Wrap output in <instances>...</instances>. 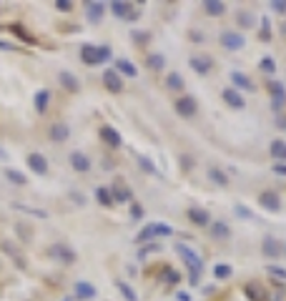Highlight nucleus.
Here are the masks:
<instances>
[{"mask_svg":"<svg viewBox=\"0 0 286 301\" xmlns=\"http://www.w3.org/2000/svg\"><path fill=\"white\" fill-rule=\"evenodd\" d=\"M269 153H271V158H274L276 163H286V141H281V138L271 141Z\"/></svg>","mask_w":286,"mask_h":301,"instance_id":"aec40b11","label":"nucleus"},{"mask_svg":"<svg viewBox=\"0 0 286 301\" xmlns=\"http://www.w3.org/2000/svg\"><path fill=\"white\" fill-rule=\"evenodd\" d=\"M8 30H13V33L20 38V41H23V43H30V46L35 43V38H33V35H30V33H28L23 25H18V23H10V25H8Z\"/></svg>","mask_w":286,"mask_h":301,"instance_id":"2f4dec72","label":"nucleus"},{"mask_svg":"<svg viewBox=\"0 0 286 301\" xmlns=\"http://www.w3.org/2000/svg\"><path fill=\"white\" fill-rule=\"evenodd\" d=\"M58 81H60V86H63L68 93H78V91H80V81L75 78L73 73H68V70H60V73H58Z\"/></svg>","mask_w":286,"mask_h":301,"instance_id":"a211bd4d","label":"nucleus"},{"mask_svg":"<svg viewBox=\"0 0 286 301\" xmlns=\"http://www.w3.org/2000/svg\"><path fill=\"white\" fill-rule=\"evenodd\" d=\"M236 23H238L241 28H246V30H249V28H254L256 20H254V15H251L249 10H238V13H236Z\"/></svg>","mask_w":286,"mask_h":301,"instance_id":"c9c22d12","label":"nucleus"},{"mask_svg":"<svg viewBox=\"0 0 286 301\" xmlns=\"http://www.w3.org/2000/svg\"><path fill=\"white\" fill-rule=\"evenodd\" d=\"M166 86H169L171 91H183V75H181L178 70H171L169 78H166Z\"/></svg>","mask_w":286,"mask_h":301,"instance_id":"473e14b6","label":"nucleus"},{"mask_svg":"<svg viewBox=\"0 0 286 301\" xmlns=\"http://www.w3.org/2000/svg\"><path fill=\"white\" fill-rule=\"evenodd\" d=\"M173 108H176V113L178 116H183V118H191L193 113H196V100L191 98V96H181V98H176V103H173Z\"/></svg>","mask_w":286,"mask_h":301,"instance_id":"9d476101","label":"nucleus"},{"mask_svg":"<svg viewBox=\"0 0 286 301\" xmlns=\"http://www.w3.org/2000/svg\"><path fill=\"white\" fill-rule=\"evenodd\" d=\"M161 281H163V284L176 286V284L181 281V274H178L176 269H163V271H161Z\"/></svg>","mask_w":286,"mask_h":301,"instance_id":"4c0bfd02","label":"nucleus"},{"mask_svg":"<svg viewBox=\"0 0 286 301\" xmlns=\"http://www.w3.org/2000/svg\"><path fill=\"white\" fill-rule=\"evenodd\" d=\"M236 213H238V216H241V218H251V211H249V208H246V206H241V203H238V206H236Z\"/></svg>","mask_w":286,"mask_h":301,"instance_id":"8fccbe9b","label":"nucleus"},{"mask_svg":"<svg viewBox=\"0 0 286 301\" xmlns=\"http://www.w3.org/2000/svg\"><path fill=\"white\" fill-rule=\"evenodd\" d=\"M63 301H73V296H65V299H63Z\"/></svg>","mask_w":286,"mask_h":301,"instance_id":"4d7b16f0","label":"nucleus"},{"mask_svg":"<svg viewBox=\"0 0 286 301\" xmlns=\"http://www.w3.org/2000/svg\"><path fill=\"white\" fill-rule=\"evenodd\" d=\"M176 251H178V253H181V258L186 261V266L191 269V274L201 276V271H203V261L193 253V249H188L186 244H176Z\"/></svg>","mask_w":286,"mask_h":301,"instance_id":"20e7f679","label":"nucleus"},{"mask_svg":"<svg viewBox=\"0 0 286 301\" xmlns=\"http://www.w3.org/2000/svg\"><path fill=\"white\" fill-rule=\"evenodd\" d=\"M0 50H18L13 43H8V41H0Z\"/></svg>","mask_w":286,"mask_h":301,"instance_id":"603ef678","label":"nucleus"},{"mask_svg":"<svg viewBox=\"0 0 286 301\" xmlns=\"http://www.w3.org/2000/svg\"><path fill=\"white\" fill-rule=\"evenodd\" d=\"M33 103H35V110H38V113H46V110H48V103H51V91H48V88H40V91L35 93Z\"/></svg>","mask_w":286,"mask_h":301,"instance_id":"a878e982","label":"nucleus"},{"mask_svg":"<svg viewBox=\"0 0 286 301\" xmlns=\"http://www.w3.org/2000/svg\"><path fill=\"white\" fill-rule=\"evenodd\" d=\"M281 33H284V35H286V23H284V25H281Z\"/></svg>","mask_w":286,"mask_h":301,"instance_id":"6e6d98bb","label":"nucleus"},{"mask_svg":"<svg viewBox=\"0 0 286 301\" xmlns=\"http://www.w3.org/2000/svg\"><path fill=\"white\" fill-rule=\"evenodd\" d=\"M146 65H148L153 73H161V70H166V58H163L161 53H148V55H146Z\"/></svg>","mask_w":286,"mask_h":301,"instance_id":"cd10ccee","label":"nucleus"},{"mask_svg":"<svg viewBox=\"0 0 286 301\" xmlns=\"http://www.w3.org/2000/svg\"><path fill=\"white\" fill-rule=\"evenodd\" d=\"M101 138H103L111 148H120V146H123V138H120V133H118L113 126H103V128H101Z\"/></svg>","mask_w":286,"mask_h":301,"instance_id":"f3484780","label":"nucleus"},{"mask_svg":"<svg viewBox=\"0 0 286 301\" xmlns=\"http://www.w3.org/2000/svg\"><path fill=\"white\" fill-rule=\"evenodd\" d=\"M281 249H284V246H281L276 239H271V236H266L264 244H261V253H264V256H271V258L281 256Z\"/></svg>","mask_w":286,"mask_h":301,"instance_id":"5701e85b","label":"nucleus"},{"mask_svg":"<svg viewBox=\"0 0 286 301\" xmlns=\"http://www.w3.org/2000/svg\"><path fill=\"white\" fill-rule=\"evenodd\" d=\"M48 136H51L53 143H65L68 136H70V128H68L65 123H53V126L48 128Z\"/></svg>","mask_w":286,"mask_h":301,"instance_id":"6ab92c4d","label":"nucleus"},{"mask_svg":"<svg viewBox=\"0 0 286 301\" xmlns=\"http://www.w3.org/2000/svg\"><path fill=\"white\" fill-rule=\"evenodd\" d=\"M48 251H51V258H56L60 263H73L75 261V251L68 249V246H63V244H53Z\"/></svg>","mask_w":286,"mask_h":301,"instance_id":"9b49d317","label":"nucleus"},{"mask_svg":"<svg viewBox=\"0 0 286 301\" xmlns=\"http://www.w3.org/2000/svg\"><path fill=\"white\" fill-rule=\"evenodd\" d=\"M231 83L236 86V91L241 93V91H254V81L251 78H246L243 73H238V70H231Z\"/></svg>","mask_w":286,"mask_h":301,"instance_id":"412c9836","label":"nucleus"},{"mask_svg":"<svg viewBox=\"0 0 286 301\" xmlns=\"http://www.w3.org/2000/svg\"><path fill=\"white\" fill-rule=\"evenodd\" d=\"M136 158H138V166H141V171H143V173H158V171H156V163H153L148 156L136 153Z\"/></svg>","mask_w":286,"mask_h":301,"instance_id":"58836bf2","label":"nucleus"},{"mask_svg":"<svg viewBox=\"0 0 286 301\" xmlns=\"http://www.w3.org/2000/svg\"><path fill=\"white\" fill-rule=\"evenodd\" d=\"M73 299H80V301L96 299V286L88 284V281H78V284L73 286Z\"/></svg>","mask_w":286,"mask_h":301,"instance_id":"2eb2a0df","label":"nucleus"},{"mask_svg":"<svg viewBox=\"0 0 286 301\" xmlns=\"http://www.w3.org/2000/svg\"><path fill=\"white\" fill-rule=\"evenodd\" d=\"M209 226H211V236L219 239V241H224V239L231 236V229H229V223H226V221H211Z\"/></svg>","mask_w":286,"mask_h":301,"instance_id":"b1692460","label":"nucleus"},{"mask_svg":"<svg viewBox=\"0 0 286 301\" xmlns=\"http://www.w3.org/2000/svg\"><path fill=\"white\" fill-rule=\"evenodd\" d=\"M178 301H191V296L188 294H178Z\"/></svg>","mask_w":286,"mask_h":301,"instance_id":"5fc2aeb1","label":"nucleus"},{"mask_svg":"<svg viewBox=\"0 0 286 301\" xmlns=\"http://www.w3.org/2000/svg\"><path fill=\"white\" fill-rule=\"evenodd\" d=\"M209 178H211L216 186H221V188H226V186H229V176H226L221 168H209Z\"/></svg>","mask_w":286,"mask_h":301,"instance_id":"f704fd0d","label":"nucleus"},{"mask_svg":"<svg viewBox=\"0 0 286 301\" xmlns=\"http://www.w3.org/2000/svg\"><path fill=\"white\" fill-rule=\"evenodd\" d=\"M203 10H206L209 15H214V18H219V15L226 13V3H221V0H206V3H203Z\"/></svg>","mask_w":286,"mask_h":301,"instance_id":"c85d7f7f","label":"nucleus"},{"mask_svg":"<svg viewBox=\"0 0 286 301\" xmlns=\"http://www.w3.org/2000/svg\"><path fill=\"white\" fill-rule=\"evenodd\" d=\"M111 196H113V203L118 201V203H128V201H133V191L123 183V181H115L113 186H111Z\"/></svg>","mask_w":286,"mask_h":301,"instance_id":"0eeeda50","label":"nucleus"},{"mask_svg":"<svg viewBox=\"0 0 286 301\" xmlns=\"http://www.w3.org/2000/svg\"><path fill=\"white\" fill-rule=\"evenodd\" d=\"M188 65H191V70H196L198 75H206V73H211L214 60H211L209 55H201V53H196V55H191V58H188Z\"/></svg>","mask_w":286,"mask_h":301,"instance_id":"423d86ee","label":"nucleus"},{"mask_svg":"<svg viewBox=\"0 0 286 301\" xmlns=\"http://www.w3.org/2000/svg\"><path fill=\"white\" fill-rule=\"evenodd\" d=\"M231 274H233L231 263H216V266H214V276H216L219 281H224V279H231Z\"/></svg>","mask_w":286,"mask_h":301,"instance_id":"e433bc0d","label":"nucleus"},{"mask_svg":"<svg viewBox=\"0 0 286 301\" xmlns=\"http://www.w3.org/2000/svg\"><path fill=\"white\" fill-rule=\"evenodd\" d=\"M111 58V48L108 46H83L80 48V60L86 65H101Z\"/></svg>","mask_w":286,"mask_h":301,"instance_id":"f03ea898","label":"nucleus"},{"mask_svg":"<svg viewBox=\"0 0 286 301\" xmlns=\"http://www.w3.org/2000/svg\"><path fill=\"white\" fill-rule=\"evenodd\" d=\"M259 70H261V73H266V75L276 73V60H274V58H269V55H266V58H261V60H259Z\"/></svg>","mask_w":286,"mask_h":301,"instance_id":"ea45409f","label":"nucleus"},{"mask_svg":"<svg viewBox=\"0 0 286 301\" xmlns=\"http://www.w3.org/2000/svg\"><path fill=\"white\" fill-rule=\"evenodd\" d=\"M111 13L115 15V18H126V15H131V10H133V5L131 3H123V0H111Z\"/></svg>","mask_w":286,"mask_h":301,"instance_id":"bb28decb","label":"nucleus"},{"mask_svg":"<svg viewBox=\"0 0 286 301\" xmlns=\"http://www.w3.org/2000/svg\"><path fill=\"white\" fill-rule=\"evenodd\" d=\"M118 291L123 294V299H126V301H138L136 291H133V289H131V286H128L126 281H118Z\"/></svg>","mask_w":286,"mask_h":301,"instance_id":"79ce46f5","label":"nucleus"},{"mask_svg":"<svg viewBox=\"0 0 286 301\" xmlns=\"http://www.w3.org/2000/svg\"><path fill=\"white\" fill-rule=\"evenodd\" d=\"M68 161H70V168L78 171V173H88L91 171V158L83 153V150H70Z\"/></svg>","mask_w":286,"mask_h":301,"instance_id":"39448f33","label":"nucleus"},{"mask_svg":"<svg viewBox=\"0 0 286 301\" xmlns=\"http://www.w3.org/2000/svg\"><path fill=\"white\" fill-rule=\"evenodd\" d=\"M103 86L111 91V93H120L123 91V78H120V73L115 68H108L103 73Z\"/></svg>","mask_w":286,"mask_h":301,"instance_id":"6e6552de","label":"nucleus"},{"mask_svg":"<svg viewBox=\"0 0 286 301\" xmlns=\"http://www.w3.org/2000/svg\"><path fill=\"white\" fill-rule=\"evenodd\" d=\"M269 8L276 10V13H281V15H286V0H271Z\"/></svg>","mask_w":286,"mask_h":301,"instance_id":"de8ad7c7","label":"nucleus"},{"mask_svg":"<svg viewBox=\"0 0 286 301\" xmlns=\"http://www.w3.org/2000/svg\"><path fill=\"white\" fill-rule=\"evenodd\" d=\"M276 176H286V163H274V168H271Z\"/></svg>","mask_w":286,"mask_h":301,"instance_id":"3c124183","label":"nucleus"},{"mask_svg":"<svg viewBox=\"0 0 286 301\" xmlns=\"http://www.w3.org/2000/svg\"><path fill=\"white\" fill-rule=\"evenodd\" d=\"M28 168L38 176H46L48 173V158L43 153H38V150H33V153H28Z\"/></svg>","mask_w":286,"mask_h":301,"instance_id":"1a4fd4ad","label":"nucleus"},{"mask_svg":"<svg viewBox=\"0 0 286 301\" xmlns=\"http://www.w3.org/2000/svg\"><path fill=\"white\" fill-rule=\"evenodd\" d=\"M243 294H246L249 301H269V294H266V289H264L259 281H246V286H243Z\"/></svg>","mask_w":286,"mask_h":301,"instance_id":"f8f14e48","label":"nucleus"},{"mask_svg":"<svg viewBox=\"0 0 286 301\" xmlns=\"http://www.w3.org/2000/svg\"><path fill=\"white\" fill-rule=\"evenodd\" d=\"M219 43H221L224 50H241L243 46H246V38H243L238 30H221Z\"/></svg>","mask_w":286,"mask_h":301,"instance_id":"7ed1b4c3","label":"nucleus"},{"mask_svg":"<svg viewBox=\"0 0 286 301\" xmlns=\"http://www.w3.org/2000/svg\"><path fill=\"white\" fill-rule=\"evenodd\" d=\"M60 13H68V10H73V3H70V0H56V3H53Z\"/></svg>","mask_w":286,"mask_h":301,"instance_id":"09e8293b","label":"nucleus"},{"mask_svg":"<svg viewBox=\"0 0 286 301\" xmlns=\"http://www.w3.org/2000/svg\"><path fill=\"white\" fill-rule=\"evenodd\" d=\"M143 213H146V211H143V206H141L138 201H131V218H133V221H138V218H143Z\"/></svg>","mask_w":286,"mask_h":301,"instance_id":"a18cd8bd","label":"nucleus"},{"mask_svg":"<svg viewBox=\"0 0 286 301\" xmlns=\"http://www.w3.org/2000/svg\"><path fill=\"white\" fill-rule=\"evenodd\" d=\"M3 249H5V253H8V256H13V258H15V263H18V266H20V269L25 266V261L20 258V253H18V249H15V246H13L10 241H3Z\"/></svg>","mask_w":286,"mask_h":301,"instance_id":"a19ab883","label":"nucleus"},{"mask_svg":"<svg viewBox=\"0 0 286 301\" xmlns=\"http://www.w3.org/2000/svg\"><path fill=\"white\" fill-rule=\"evenodd\" d=\"M266 271H269V276H274V279H279V281H286V269H281V266H274V263H269V266H266Z\"/></svg>","mask_w":286,"mask_h":301,"instance_id":"37998d69","label":"nucleus"},{"mask_svg":"<svg viewBox=\"0 0 286 301\" xmlns=\"http://www.w3.org/2000/svg\"><path fill=\"white\" fill-rule=\"evenodd\" d=\"M259 203H261V208H266V211H281V196H279L276 191H264V194L259 196Z\"/></svg>","mask_w":286,"mask_h":301,"instance_id":"4468645a","label":"nucleus"},{"mask_svg":"<svg viewBox=\"0 0 286 301\" xmlns=\"http://www.w3.org/2000/svg\"><path fill=\"white\" fill-rule=\"evenodd\" d=\"M156 236H173V226L171 223H161V221H153L148 226H143L141 234H136V244H146V241H153Z\"/></svg>","mask_w":286,"mask_h":301,"instance_id":"f257e3e1","label":"nucleus"},{"mask_svg":"<svg viewBox=\"0 0 286 301\" xmlns=\"http://www.w3.org/2000/svg\"><path fill=\"white\" fill-rule=\"evenodd\" d=\"M221 96H224V100H226L233 110H243V108H246V98H243V96H241L233 86H231V88H226Z\"/></svg>","mask_w":286,"mask_h":301,"instance_id":"ddd939ff","label":"nucleus"},{"mask_svg":"<svg viewBox=\"0 0 286 301\" xmlns=\"http://www.w3.org/2000/svg\"><path fill=\"white\" fill-rule=\"evenodd\" d=\"M96 199H98V203L101 206H113V196H111V188H106V186H101V188H96Z\"/></svg>","mask_w":286,"mask_h":301,"instance_id":"72a5a7b5","label":"nucleus"},{"mask_svg":"<svg viewBox=\"0 0 286 301\" xmlns=\"http://www.w3.org/2000/svg\"><path fill=\"white\" fill-rule=\"evenodd\" d=\"M269 93H271V98H274V110H279V108L284 105V100H286V91H284V86L276 83V81H271V83H269Z\"/></svg>","mask_w":286,"mask_h":301,"instance_id":"4be33fe9","label":"nucleus"},{"mask_svg":"<svg viewBox=\"0 0 286 301\" xmlns=\"http://www.w3.org/2000/svg\"><path fill=\"white\" fill-rule=\"evenodd\" d=\"M188 221H191L193 226H209V223H211V213H209L206 208L193 206V208H188Z\"/></svg>","mask_w":286,"mask_h":301,"instance_id":"dca6fc26","label":"nucleus"},{"mask_svg":"<svg viewBox=\"0 0 286 301\" xmlns=\"http://www.w3.org/2000/svg\"><path fill=\"white\" fill-rule=\"evenodd\" d=\"M276 126H279V128H284V131H286V118H284V116H279V118H276Z\"/></svg>","mask_w":286,"mask_h":301,"instance_id":"864d4df0","label":"nucleus"},{"mask_svg":"<svg viewBox=\"0 0 286 301\" xmlns=\"http://www.w3.org/2000/svg\"><path fill=\"white\" fill-rule=\"evenodd\" d=\"M261 28L264 30H261L259 38H261V41H271V23H269V18H261Z\"/></svg>","mask_w":286,"mask_h":301,"instance_id":"49530a36","label":"nucleus"},{"mask_svg":"<svg viewBox=\"0 0 286 301\" xmlns=\"http://www.w3.org/2000/svg\"><path fill=\"white\" fill-rule=\"evenodd\" d=\"M115 70L123 73V75H131V78H136V75H138L136 65H133L131 60H126V58H118V60H115Z\"/></svg>","mask_w":286,"mask_h":301,"instance_id":"7c9ffc66","label":"nucleus"},{"mask_svg":"<svg viewBox=\"0 0 286 301\" xmlns=\"http://www.w3.org/2000/svg\"><path fill=\"white\" fill-rule=\"evenodd\" d=\"M5 178H8L10 183H15V186H25V183H28V176H25L23 171L13 168V166H8V168H5Z\"/></svg>","mask_w":286,"mask_h":301,"instance_id":"c756f323","label":"nucleus"},{"mask_svg":"<svg viewBox=\"0 0 286 301\" xmlns=\"http://www.w3.org/2000/svg\"><path fill=\"white\" fill-rule=\"evenodd\" d=\"M15 208H20V211H25V213H33V216H38V218H48V211H43V208H30V206H23V203H15Z\"/></svg>","mask_w":286,"mask_h":301,"instance_id":"c03bdc74","label":"nucleus"},{"mask_svg":"<svg viewBox=\"0 0 286 301\" xmlns=\"http://www.w3.org/2000/svg\"><path fill=\"white\" fill-rule=\"evenodd\" d=\"M86 10H88V20L91 23H101L103 13H106V3H98V0H93V3H86Z\"/></svg>","mask_w":286,"mask_h":301,"instance_id":"393cba45","label":"nucleus"}]
</instances>
